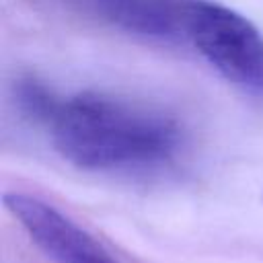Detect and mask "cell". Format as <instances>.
Instances as JSON below:
<instances>
[{
  "instance_id": "1",
  "label": "cell",
  "mask_w": 263,
  "mask_h": 263,
  "mask_svg": "<svg viewBox=\"0 0 263 263\" xmlns=\"http://www.w3.org/2000/svg\"><path fill=\"white\" fill-rule=\"evenodd\" d=\"M43 123L62 158L92 173L154 168L173 160L183 144L171 117L90 92L55 97Z\"/></svg>"
},
{
  "instance_id": "4",
  "label": "cell",
  "mask_w": 263,
  "mask_h": 263,
  "mask_svg": "<svg viewBox=\"0 0 263 263\" xmlns=\"http://www.w3.org/2000/svg\"><path fill=\"white\" fill-rule=\"evenodd\" d=\"M115 27L158 41L187 39L191 0H90Z\"/></svg>"
},
{
  "instance_id": "3",
  "label": "cell",
  "mask_w": 263,
  "mask_h": 263,
  "mask_svg": "<svg viewBox=\"0 0 263 263\" xmlns=\"http://www.w3.org/2000/svg\"><path fill=\"white\" fill-rule=\"evenodd\" d=\"M4 208L31 242L55 263H119L92 234L41 197L6 193Z\"/></svg>"
},
{
  "instance_id": "2",
  "label": "cell",
  "mask_w": 263,
  "mask_h": 263,
  "mask_svg": "<svg viewBox=\"0 0 263 263\" xmlns=\"http://www.w3.org/2000/svg\"><path fill=\"white\" fill-rule=\"evenodd\" d=\"M187 41L232 86L263 101V35L240 12L210 0H191Z\"/></svg>"
}]
</instances>
